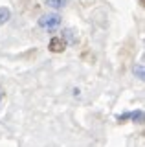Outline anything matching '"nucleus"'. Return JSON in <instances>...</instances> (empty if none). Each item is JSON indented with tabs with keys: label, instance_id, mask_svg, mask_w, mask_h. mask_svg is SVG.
<instances>
[{
	"label": "nucleus",
	"instance_id": "7ed1b4c3",
	"mask_svg": "<svg viewBox=\"0 0 145 147\" xmlns=\"http://www.w3.org/2000/svg\"><path fill=\"white\" fill-rule=\"evenodd\" d=\"M9 18H11V11H9V7H0V26L6 24Z\"/></svg>",
	"mask_w": 145,
	"mask_h": 147
},
{
	"label": "nucleus",
	"instance_id": "6e6552de",
	"mask_svg": "<svg viewBox=\"0 0 145 147\" xmlns=\"http://www.w3.org/2000/svg\"><path fill=\"white\" fill-rule=\"evenodd\" d=\"M130 118V112H125V114H121V116H117V121H125V119H129Z\"/></svg>",
	"mask_w": 145,
	"mask_h": 147
},
{
	"label": "nucleus",
	"instance_id": "20e7f679",
	"mask_svg": "<svg viewBox=\"0 0 145 147\" xmlns=\"http://www.w3.org/2000/svg\"><path fill=\"white\" fill-rule=\"evenodd\" d=\"M46 6L53 9H61L66 6V0H46Z\"/></svg>",
	"mask_w": 145,
	"mask_h": 147
},
{
	"label": "nucleus",
	"instance_id": "f257e3e1",
	"mask_svg": "<svg viewBox=\"0 0 145 147\" xmlns=\"http://www.w3.org/2000/svg\"><path fill=\"white\" fill-rule=\"evenodd\" d=\"M39 26L44 28V30H48V31L57 30V28L61 26V15H57V13H48V15H42V17L39 18Z\"/></svg>",
	"mask_w": 145,
	"mask_h": 147
},
{
	"label": "nucleus",
	"instance_id": "1a4fd4ad",
	"mask_svg": "<svg viewBox=\"0 0 145 147\" xmlns=\"http://www.w3.org/2000/svg\"><path fill=\"white\" fill-rule=\"evenodd\" d=\"M0 101H2V90H0Z\"/></svg>",
	"mask_w": 145,
	"mask_h": 147
},
{
	"label": "nucleus",
	"instance_id": "423d86ee",
	"mask_svg": "<svg viewBox=\"0 0 145 147\" xmlns=\"http://www.w3.org/2000/svg\"><path fill=\"white\" fill-rule=\"evenodd\" d=\"M134 76L138 77L140 81L145 79V70H143V64H138V66H134Z\"/></svg>",
	"mask_w": 145,
	"mask_h": 147
},
{
	"label": "nucleus",
	"instance_id": "0eeeda50",
	"mask_svg": "<svg viewBox=\"0 0 145 147\" xmlns=\"http://www.w3.org/2000/svg\"><path fill=\"white\" fill-rule=\"evenodd\" d=\"M64 37L68 39V42H72V44L77 42V39L74 37V31H72V30H66V31H64Z\"/></svg>",
	"mask_w": 145,
	"mask_h": 147
},
{
	"label": "nucleus",
	"instance_id": "f03ea898",
	"mask_svg": "<svg viewBox=\"0 0 145 147\" xmlns=\"http://www.w3.org/2000/svg\"><path fill=\"white\" fill-rule=\"evenodd\" d=\"M64 48H66V40L62 39V37H52V40H50V44H48L50 52L61 53V52H64Z\"/></svg>",
	"mask_w": 145,
	"mask_h": 147
},
{
	"label": "nucleus",
	"instance_id": "39448f33",
	"mask_svg": "<svg viewBox=\"0 0 145 147\" xmlns=\"http://www.w3.org/2000/svg\"><path fill=\"white\" fill-rule=\"evenodd\" d=\"M130 118H132V121H136V123H142L143 121V110L138 109V110H134V112H130Z\"/></svg>",
	"mask_w": 145,
	"mask_h": 147
}]
</instances>
